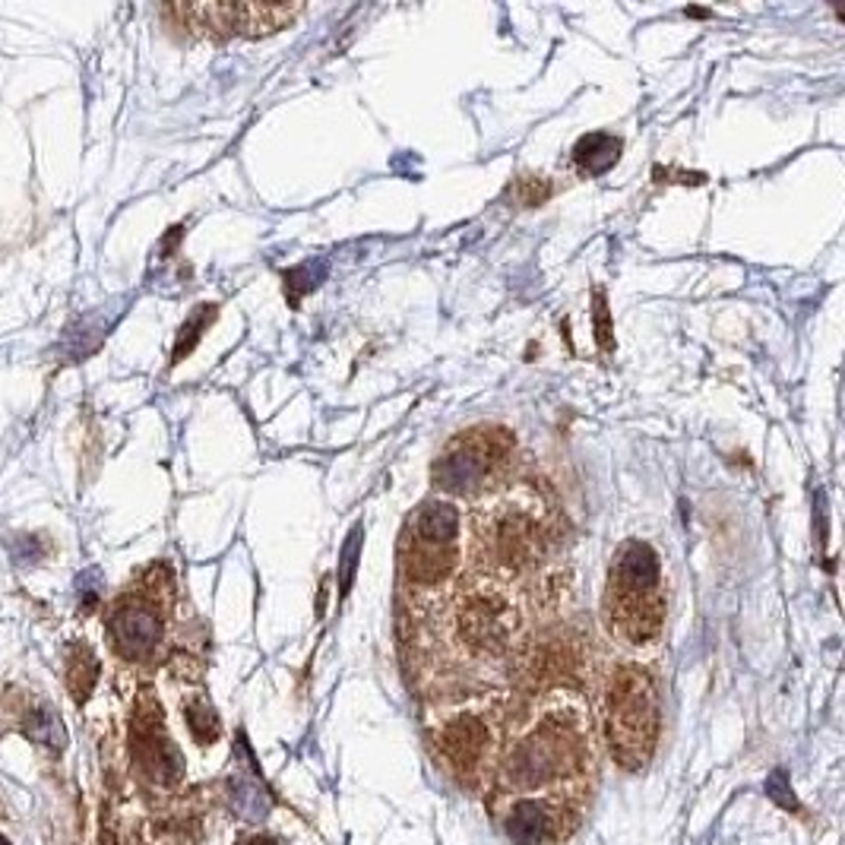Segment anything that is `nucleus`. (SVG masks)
Listing matches in <instances>:
<instances>
[{"label":"nucleus","mask_w":845,"mask_h":845,"mask_svg":"<svg viewBox=\"0 0 845 845\" xmlns=\"http://www.w3.org/2000/svg\"><path fill=\"white\" fill-rule=\"evenodd\" d=\"M95 678H99V662H95V656H92L86 646H76V649L70 652L68 666V681L73 700L83 703V700L90 697V690L95 688Z\"/></svg>","instance_id":"nucleus-13"},{"label":"nucleus","mask_w":845,"mask_h":845,"mask_svg":"<svg viewBox=\"0 0 845 845\" xmlns=\"http://www.w3.org/2000/svg\"><path fill=\"white\" fill-rule=\"evenodd\" d=\"M468 570L526 586L542 579L560 548L564 519L557 504L533 482L494 488L466 511Z\"/></svg>","instance_id":"nucleus-3"},{"label":"nucleus","mask_w":845,"mask_h":845,"mask_svg":"<svg viewBox=\"0 0 845 845\" xmlns=\"http://www.w3.org/2000/svg\"><path fill=\"white\" fill-rule=\"evenodd\" d=\"M662 729L659 690L652 674L637 662L611 668L601 690V734L624 770H643L652 760Z\"/></svg>","instance_id":"nucleus-7"},{"label":"nucleus","mask_w":845,"mask_h":845,"mask_svg":"<svg viewBox=\"0 0 845 845\" xmlns=\"http://www.w3.org/2000/svg\"><path fill=\"white\" fill-rule=\"evenodd\" d=\"M187 725H190V734L200 744H213L219 738V719H216V710L206 700H197V703L187 707Z\"/></svg>","instance_id":"nucleus-15"},{"label":"nucleus","mask_w":845,"mask_h":845,"mask_svg":"<svg viewBox=\"0 0 845 845\" xmlns=\"http://www.w3.org/2000/svg\"><path fill=\"white\" fill-rule=\"evenodd\" d=\"M596 339H599V346L605 352H611L615 349V342H611V313H608V305H605V291H596Z\"/></svg>","instance_id":"nucleus-18"},{"label":"nucleus","mask_w":845,"mask_h":845,"mask_svg":"<svg viewBox=\"0 0 845 845\" xmlns=\"http://www.w3.org/2000/svg\"><path fill=\"white\" fill-rule=\"evenodd\" d=\"M213 317H216V308H200V311L194 313V317H190V320H187V323L181 327L178 346H175V358H172L175 364H178V361H184V358L194 352L197 339H200V336H203V327H206V323H209Z\"/></svg>","instance_id":"nucleus-16"},{"label":"nucleus","mask_w":845,"mask_h":845,"mask_svg":"<svg viewBox=\"0 0 845 845\" xmlns=\"http://www.w3.org/2000/svg\"><path fill=\"white\" fill-rule=\"evenodd\" d=\"M134 763L140 766V773L156 782V785H172L178 782L181 763L178 748L172 744V738L165 734L162 715H158L156 703L140 707L134 719Z\"/></svg>","instance_id":"nucleus-10"},{"label":"nucleus","mask_w":845,"mask_h":845,"mask_svg":"<svg viewBox=\"0 0 845 845\" xmlns=\"http://www.w3.org/2000/svg\"><path fill=\"white\" fill-rule=\"evenodd\" d=\"M0 845H10V843H7V839H0Z\"/></svg>","instance_id":"nucleus-20"},{"label":"nucleus","mask_w":845,"mask_h":845,"mask_svg":"<svg viewBox=\"0 0 845 845\" xmlns=\"http://www.w3.org/2000/svg\"><path fill=\"white\" fill-rule=\"evenodd\" d=\"M511 194H516V203L519 206H538L552 197V184L538 175H523L511 184Z\"/></svg>","instance_id":"nucleus-17"},{"label":"nucleus","mask_w":845,"mask_h":845,"mask_svg":"<svg viewBox=\"0 0 845 845\" xmlns=\"http://www.w3.org/2000/svg\"><path fill=\"white\" fill-rule=\"evenodd\" d=\"M668 615L666 567L659 552L643 538H627L615 548L601 596V618L608 633L633 652H646L662 640Z\"/></svg>","instance_id":"nucleus-5"},{"label":"nucleus","mask_w":845,"mask_h":845,"mask_svg":"<svg viewBox=\"0 0 845 845\" xmlns=\"http://www.w3.org/2000/svg\"><path fill=\"white\" fill-rule=\"evenodd\" d=\"M109 633H112L114 649L124 659H134V662L150 659L156 652V646L162 643V615H158L156 601L146 599V596L121 601L109 621Z\"/></svg>","instance_id":"nucleus-11"},{"label":"nucleus","mask_w":845,"mask_h":845,"mask_svg":"<svg viewBox=\"0 0 845 845\" xmlns=\"http://www.w3.org/2000/svg\"><path fill=\"white\" fill-rule=\"evenodd\" d=\"M427 741L437 763L468 792H485L501 760V703L488 693L446 700L427 715Z\"/></svg>","instance_id":"nucleus-6"},{"label":"nucleus","mask_w":845,"mask_h":845,"mask_svg":"<svg viewBox=\"0 0 845 845\" xmlns=\"http://www.w3.org/2000/svg\"><path fill=\"white\" fill-rule=\"evenodd\" d=\"M412 618L419 646L441 649L446 662L504 668L511 659H519L529 630V599L519 586L468 570L444 599Z\"/></svg>","instance_id":"nucleus-2"},{"label":"nucleus","mask_w":845,"mask_h":845,"mask_svg":"<svg viewBox=\"0 0 845 845\" xmlns=\"http://www.w3.org/2000/svg\"><path fill=\"white\" fill-rule=\"evenodd\" d=\"M25 734L45 748H64V725L58 719V712L51 710H35L25 715Z\"/></svg>","instance_id":"nucleus-14"},{"label":"nucleus","mask_w":845,"mask_h":845,"mask_svg":"<svg viewBox=\"0 0 845 845\" xmlns=\"http://www.w3.org/2000/svg\"><path fill=\"white\" fill-rule=\"evenodd\" d=\"M468 574L466 511L444 494L409 513L400 535V583L409 611H422Z\"/></svg>","instance_id":"nucleus-4"},{"label":"nucleus","mask_w":845,"mask_h":845,"mask_svg":"<svg viewBox=\"0 0 845 845\" xmlns=\"http://www.w3.org/2000/svg\"><path fill=\"white\" fill-rule=\"evenodd\" d=\"M516 463V437L507 427L478 424L456 434L431 466V478L450 501H478L507 485Z\"/></svg>","instance_id":"nucleus-8"},{"label":"nucleus","mask_w":845,"mask_h":845,"mask_svg":"<svg viewBox=\"0 0 845 845\" xmlns=\"http://www.w3.org/2000/svg\"><path fill=\"white\" fill-rule=\"evenodd\" d=\"M301 3H203V7H181L184 17L197 20L203 35L216 39H231V35H247L260 39L282 32L301 17Z\"/></svg>","instance_id":"nucleus-9"},{"label":"nucleus","mask_w":845,"mask_h":845,"mask_svg":"<svg viewBox=\"0 0 845 845\" xmlns=\"http://www.w3.org/2000/svg\"><path fill=\"white\" fill-rule=\"evenodd\" d=\"M241 845H279L276 839H269V836H247L241 839Z\"/></svg>","instance_id":"nucleus-19"},{"label":"nucleus","mask_w":845,"mask_h":845,"mask_svg":"<svg viewBox=\"0 0 845 845\" xmlns=\"http://www.w3.org/2000/svg\"><path fill=\"white\" fill-rule=\"evenodd\" d=\"M596 725L577 690H545L497 760V821L516 845H555L583 821Z\"/></svg>","instance_id":"nucleus-1"},{"label":"nucleus","mask_w":845,"mask_h":845,"mask_svg":"<svg viewBox=\"0 0 845 845\" xmlns=\"http://www.w3.org/2000/svg\"><path fill=\"white\" fill-rule=\"evenodd\" d=\"M574 165L583 175H601L608 172L618 158H621V140L611 134H586L574 146Z\"/></svg>","instance_id":"nucleus-12"}]
</instances>
